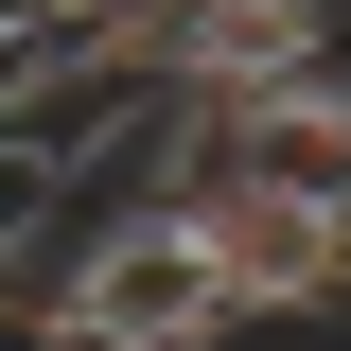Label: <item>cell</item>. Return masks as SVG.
<instances>
[{
  "label": "cell",
  "mask_w": 351,
  "mask_h": 351,
  "mask_svg": "<svg viewBox=\"0 0 351 351\" xmlns=\"http://www.w3.org/2000/svg\"><path fill=\"white\" fill-rule=\"evenodd\" d=\"M53 334H88V351H211V334H246V316H228L211 246H193L158 193H123L88 246H53Z\"/></svg>",
  "instance_id": "1"
},
{
  "label": "cell",
  "mask_w": 351,
  "mask_h": 351,
  "mask_svg": "<svg viewBox=\"0 0 351 351\" xmlns=\"http://www.w3.org/2000/svg\"><path fill=\"white\" fill-rule=\"evenodd\" d=\"M176 228L211 246L228 316H334V299H351V211H334V193H263V176H211V193H176Z\"/></svg>",
  "instance_id": "2"
}]
</instances>
